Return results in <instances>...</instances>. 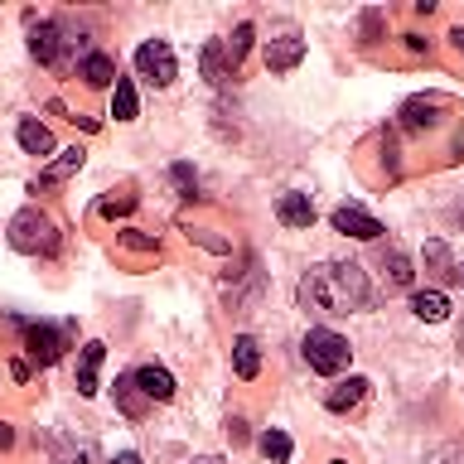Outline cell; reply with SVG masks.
Masks as SVG:
<instances>
[{
	"mask_svg": "<svg viewBox=\"0 0 464 464\" xmlns=\"http://www.w3.org/2000/svg\"><path fill=\"white\" fill-rule=\"evenodd\" d=\"M300 304L310 314H324V319L368 310L372 304L368 271H362L358 261H319V266H310L300 281Z\"/></svg>",
	"mask_w": 464,
	"mask_h": 464,
	"instance_id": "6da1fadb",
	"label": "cell"
},
{
	"mask_svg": "<svg viewBox=\"0 0 464 464\" xmlns=\"http://www.w3.org/2000/svg\"><path fill=\"white\" fill-rule=\"evenodd\" d=\"M10 246L24 256H53L58 252V223L39 208H24L10 218Z\"/></svg>",
	"mask_w": 464,
	"mask_h": 464,
	"instance_id": "7a4b0ae2",
	"label": "cell"
},
{
	"mask_svg": "<svg viewBox=\"0 0 464 464\" xmlns=\"http://www.w3.org/2000/svg\"><path fill=\"white\" fill-rule=\"evenodd\" d=\"M300 353H304V362H310L314 372L334 377V372L348 368L353 348H348V339H343V334H334V329H310V334H304V343H300Z\"/></svg>",
	"mask_w": 464,
	"mask_h": 464,
	"instance_id": "3957f363",
	"label": "cell"
},
{
	"mask_svg": "<svg viewBox=\"0 0 464 464\" xmlns=\"http://www.w3.org/2000/svg\"><path fill=\"white\" fill-rule=\"evenodd\" d=\"M72 49H82V44L68 34V24L44 20V24L29 29V53H34L44 68H68L72 63Z\"/></svg>",
	"mask_w": 464,
	"mask_h": 464,
	"instance_id": "277c9868",
	"label": "cell"
},
{
	"mask_svg": "<svg viewBox=\"0 0 464 464\" xmlns=\"http://www.w3.org/2000/svg\"><path fill=\"white\" fill-rule=\"evenodd\" d=\"M136 68H140V78L155 82V87H169L174 78H179V63H174V49L165 39H145L136 49Z\"/></svg>",
	"mask_w": 464,
	"mask_h": 464,
	"instance_id": "5b68a950",
	"label": "cell"
},
{
	"mask_svg": "<svg viewBox=\"0 0 464 464\" xmlns=\"http://www.w3.org/2000/svg\"><path fill=\"white\" fill-rule=\"evenodd\" d=\"M68 348V329H53V324H24V353L39 362V368H53Z\"/></svg>",
	"mask_w": 464,
	"mask_h": 464,
	"instance_id": "8992f818",
	"label": "cell"
},
{
	"mask_svg": "<svg viewBox=\"0 0 464 464\" xmlns=\"http://www.w3.org/2000/svg\"><path fill=\"white\" fill-rule=\"evenodd\" d=\"M329 218H334V227L348 232V237H358V242H377V237H382V223H377L372 213H362L358 203H339Z\"/></svg>",
	"mask_w": 464,
	"mask_h": 464,
	"instance_id": "52a82bcc",
	"label": "cell"
},
{
	"mask_svg": "<svg viewBox=\"0 0 464 464\" xmlns=\"http://www.w3.org/2000/svg\"><path fill=\"white\" fill-rule=\"evenodd\" d=\"M130 377H136L145 401H169L174 397V377H169V368H160V362H145V368H136Z\"/></svg>",
	"mask_w": 464,
	"mask_h": 464,
	"instance_id": "ba28073f",
	"label": "cell"
},
{
	"mask_svg": "<svg viewBox=\"0 0 464 464\" xmlns=\"http://www.w3.org/2000/svg\"><path fill=\"white\" fill-rule=\"evenodd\" d=\"M53 464H102L97 440L92 435H63V440L53 445Z\"/></svg>",
	"mask_w": 464,
	"mask_h": 464,
	"instance_id": "9c48e42d",
	"label": "cell"
},
{
	"mask_svg": "<svg viewBox=\"0 0 464 464\" xmlns=\"http://www.w3.org/2000/svg\"><path fill=\"white\" fill-rule=\"evenodd\" d=\"M300 58H304V39L300 34H281V39L266 44V68L271 72H290Z\"/></svg>",
	"mask_w": 464,
	"mask_h": 464,
	"instance_id": "30bf717a",
	"label": "cell"
},
{
	"mask_svg": "<svg viewBox=\"0 0 464 464\" xmlns=\"http://www.w3.org/2000/svg\"><path fill=\"white\" fill-rule=\"evenodd\" d=\"M232 372H237L242 382H252L261 372V348H256L252 334H237V339H232Z\"/></svg>",
	"mask_w": 464,
	"mask_h": 464,
	"instance_id": "8fae6325",
	"label": "cell"
},
{
	"mask_svg": "<svg viewBox=\"0 0 464 464\" xmlns=\"http://www.w3.org/2000/svg\"><path fill=\"white\" fill-rule=\"evenodd\" d=\"M14 136H20V145L29 155H53V130L44 121H34V116H24V121L14 126Z\"/></svg>",
	"mask_w": 464,
	"mask_h": 464,
	"instance_id": "7c38bea8",
	"label": "cell"
},
{
	"mask_svg": "<svg viewBox=\"0 0 464 464\" xmlns=\"http://www.w3.org/2000/svg\"><path fill=\"white\" fill-rule=\"evenodd\" d=\"M276 213H281L285 227H310V223H314V203H310V194H281Z\"/></svg>",
	"mask_w": 464,
	"mask_h": 464,
	"instance_id": "4fadbf2b",
	"label": "cell"
},
{
	"mask_svg": "<svg viewBox=\"0 0 464 464\" xmlns=\"http://www.w3.org/2000/svg\"><path fill=\"white\" fill-rule=\"evenodd\" d=\"M102 358H107V343H87L82 348V358H78V392H82V397H92V392H97V368H102Z\"/></svg>",
	"mask_w": 464,
	"mask_h": 464,
	"instance_id": "5bb4252c",
	"label": "cell"
},
{
	"mask_svg": "<svg viewBox=\"0 0 464 464\" xmlns=\"http://www.w3.org/2000/svg\"><path fill=\"white\" fill-rule=\"evenodd\" d=\"M78 72H82V82H87V87H116V78H121L111 58H107V53H97V49L82 58V68H78Z\"/></svg>",
	"mask_w": 464,
	"mask_h": 464,
	"instance_id": "9a60e30c",
	"label": "cell"
},
{
	"mask_svg": "<svg viewBox=\"0 0 464 464\" xmlns=\"http://www.w3.org/2000/svg\"><path fill=\"white\" fill-rule=\"evenodd\" d=\"M203 78H208L213 87H223L227 78H232V63H227V49H223V44H218V39H208V44H203Z\"/></svg>",
	"mask_w": 464,
	"mask_h": 464,
	"instance_id": "2e32d148",
	"label": "cell"
},
{
	"mask_svg": "<svg viewBox=\"0 0 464 464\" xmlns=\"http://www.w3.org/2000/svg\"><path fill=\"white\" fill-rule=\"evenodd\" d=\"M362 397H368V377H348V382H339L324 397V406H329V411H353Z\"/></svg>",
	"mask_w": 464,
	"mask_h": 464,
	"instance_id": "e0dca14e",
	"label": "cell"
},
{
	"mask_svg": "<svg viewBox=\"0 0 464 464\" xmlns=\"http://www.w3.org/2000/svg\"><path fill=\"white\" fill-rule=\"evenodd\" d=\"M82 150L78 145H72V150H58V160H49V165H44V174H39V184H63L68 174H78L82 169Z\"/></svg>",
	"mask_w": 464,
	"mask_h": 464,
	"instance_id": "ac0fdd59",
	"label": "cell"
},
{
	"mask_svg": "<svg viewBox=\"0 0 464 464\" xmlns=\"http://www.w3.org/2000/svg\"><path fill=\"white\" fill-rule=\"evenodd\" d=\"M136 111H140L136 82H130V78H116V87H111V116H116V121H136Z\"/></svg>",
	"mask_w": 464,
	"mask_h": 464,
	"instance_id": "d6986e66",
	"label": "cell"
},
{
	"mask_svg": "<svg viewBox=\"0 0 464 464\" xmlns=\"http://www.w3.org/2000/svg\"><path fill=\"white\" fill-rule=\"evenodd\" d=\"M411 310H416V319H426V324H440V319L450 314V300L440 295V290H416Z\"/></svg>",
	"mask_w": 464,
	"mask_h": 464,
	"instance_id": "ffe728a7",
	"label": "cell"
},
{
	"mask_svg": "<svg viewBox=\"0 0 464 464\" xmlns=\"http://www.w3.org/2000/svg\"><path fill=\"white\" fill-rule=\"evenodd\" d=\"M435 111H440V102H426V97H411V102H406V107H401V121L406 126H411V130H420V126H435Z\"/></svg>",
	"mask_w": 464,
	"mask_h": 464,
	"instance_id": "44dd1931",
	"label": "cell"
},
{
	"mask_svg": "<svg viewBox=\"0 0 464 464\" xmlns=\"http://www.w3.org/2000/svg\"><path fill=\"white\" fill-rule=\"evenodd\" d=\"M256 450H261V455H266L271 464H285L290 455H295V445H290V435H285V430H261Z\"/></svg>",
	"mask_w": 464,
	"mask_h": 464,
	"instance_id": "7402d4cb",
	"label": "cell"
},
{
	"mask_svg": "<svg viewBox=\"0 0 464 464\" xmlns=\"http://www.w3.org/2000/svg\"><path fill=\"white\" fill-rule=\"evenodd\" d=\"M382 271H387V285H397V290H406V285H411V256H406V252H397V246H392V252L382 256Z\"/></svg>",
	"mask_w": 464,
	"mask_h": 464,
	"instance_id": "603a6c76",
	"label": "cell"
},
{
	"mask_svg": "<svg viewBox=\"0 0 464 464\" xmlns=\"http://www.w3.org/2000/svg\"><path fill=\"white\" fill-rule=\"evenodd\" d=\"M252 39H256V29H252V24H237V29H232V39L223 44V49H227V63H232V72L242 68L246 49H252Z\"/></svg>",
	"mask_w": 464,
	"mask_h": 464,
	"instance_id": "cb8c5ba5",
	"label": "cell"
},
{
	"mask_svg": "<svg viewBox=\"0 0 464 464\" xmlns=\"http://www.w3.org/2000/svg\"><path fill=\"white\" fill-rule=\"evenodd\" d=\"M116 401H121L126 416H140V387H136V377H116Z\"/></svg>",
	"mask_w": 464,
	"mask_h": 464,
	"instance_id": "d4e9b609",
	"label": "cell"
},
{
	"mask_svg": "<svg viewBox=\"0 0 464 464\" xmlns=\"http://www.w3.org/2000/svg\"><path fill=\"white\" fill-rule=\"evenodd\" d=\"M426 261L435 266V276H459V271H455V261H450V246H445L440 237H430V242H426Z\"/></svg>",
	"mask_w": 464,
	"mask_h": 464,
	"instance_id": "484cf974",
	"label": "cell"
},
{
	"mask_svg": "<svg viewBox=\"0 0 464 464\" xmlns=\"http://www.w3.org/2000/svg\"><path fill=\"white\" fill-rule=\"evenodd\" d=\"M130 208H136V194H121V198H102V203H97V213H102V218H126Z\"/></svg>",
	"mask_w": 464,
	"mask_h": 464,
	"instance_id": "4316f807",
	"label": "cell"
},
{
	"mask_svg": "<svg viewBox=\"0 0 464 464\" xmlns=\"http://www.w3.org/2000/svg\"><path fill=\"white\" fill-rule=\"evenodd\" d=\"M169 179H174V188H179V198H194L198 179H194V169H188V165H174V169H169Z\"/></svg>",
	"mask_w": 464,
	"mask_h": 464,
	"instance_id": "83f0119b",
	"label": "cell"
},
{
	"mask_svg": "<svg viewBox=\"0 0 464 464\" xmlns=\"http://www.w3.org/2000/svg\"><path fill=\"white\" fill-rule=\"evenodd\" d=\"M121 246H126V252H155V237H145V232L126 227V232H121Z\"/></svg>",
	"mask_w": 464,
	"mask_h": 464,
	"instance_id": "f1b7e54d",
	"label": "cell"
},
{
	"mask_svg": "<svg viewBox=\"0 0 464 464\" xmlns=\"http://www.w3.org/2000/svg\"><path fill=\"white\" fill-rule=\"evenodd\" d=\"M227 435H232V445H242V440H246V420L232 416V420H227Z\"/></svg>",
	"mask_w": 464,
	"mask_h": 464,
	"instance_id": "f546056e",
	"label": "cell"
},
{
	"mask_svg": "<svg viewBox=\"0 0 464 464\" xmlns=\"http://www.w3.org/2000/svg\"><path fill=\"white\" fill-rule=\"evenodd\" d=\"M406 49H411V53H430V44L420 39V34H406Z\"/></svg>",
	"mask_w": 464,
	"mask_h": 464,
	"instance_id": "4dcf8cb0",
	"label": "cell"
},
{
	"mask_svg": "<svg viewBox=\"0 0 464 464\" xmlns=\"http://www.w3.org/2000/svg\"><path fill=\"white\" fill-rule=\"evenodd\" d=\"M10 372H14V382H24V377H29V362H24V358H14V362H10Z\"/></svg>",
	"mask_w": 464,
	"mask_h": 464,
	"instance_id": "1f68e13d",
	"label": "cell"
},
{
	"mask_svg": "<svg viewBox=\"0 0 464 464\" xmlns=\"http://www.w3.org/2000/svg\"><path fill=\"white\" fill-rule=\"evenodd\" d=\"M10 445H14V430L5 426V420H0V450H10Z\"/></svg>",
	"mask_w": 464,
	"mask_h": 464,
	"instance_id": "d6a6232c",
	"label": "cell"
},
{
	"mask_svg": "<svg viewBox=\"0 0 464 464\" xmlns=\"http://www.w3.org/2000/svg\"><path fill=\"white\" fill-rule=\"evenodd\" d=\"M111 464H140V455H136V450H121V455H116Z\"/></svg>",
	"mask_w": 464,
	"mask_h": 464,
	"instance_id": "836d02e7",
	"label": "cell"
},
{
	"mask_svg": "<svg viewBox=\"0 0 464 464\" xmlns=\"http://www.w3.org/2000/svg\"><path fill=\"white\" fill-rule=\"evenodd\" d=\"M450 44H455V49L464 53V29H450Z\"/></svg>",
	"mask_w": 464,
	"mask_h": 464,
	"instance_id": "e575fe53",
	"label": "cell"
},
{
	"mask_svg": "<svg viewBox=\"0 0 464 464\" xmlns=\"http://www.w3.org/2000/svg\"><path fill=\"white\" fill-rule=\"evenodd\" d=\"M194 464H227V459H218V455H203V459H194Z\"/></svg>",
	"mask_w": 464,
	"mask_h": 464,
	"instance_id": "d590c367",
	"label": "cell"
},
{
	"mask_svg": "<svg viewBox=\"0 0 464 464\" xmlns=\"http://www.w3.org/2000/svg\"><path fill=\"white\" fill-rule=\"evenodd\" d=\"M334 464H343V459H334Z\"/></svg>",
	"mask_w": 464,
	"mask_h": 464,
	"instance_id": "8d00e7d4",
	"label": "cell"
},
{
	"mask_svg": "<svg viewBox=\"0 0 464 464\" xmlns=\"http://www.w3.org/2000/svg\"><path fill=\"white\" fill-rule=\"evenodd\" d=\"M459 281H464V271H459Z\"/></svg>",
	"mask_w": 464,
	"mask_h": 464,
	"instance_id": "74e56055",
	"label": "cell"
}]
</instances>
